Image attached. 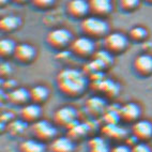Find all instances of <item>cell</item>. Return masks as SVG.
Here are the masks:
<instances>
[{
    "label": "cell",
    "mask_w": 152,
    "mask_h": 152,
    "mask_svg": "<svg viewBox=\"0 0 152 152\" xmlns=\"http://www.w3.org/2000/svg\"><path fill=\"white\" fill-rule=\"evenodd\" d=\"M20 25V18L15 15H7L0 20V27L3 31H12Z\"/></svg>",
    "instance_id": "cell-24"
},
{
    "label": "cell",
    "mask_w": 152,
    "mask_h": 152,
    "mask_svg": "<svg viewBox=\"0 0 152 152\" xmlns=\"http://www.w3.org/2000/svg\"><path fill=\"white\" fill-rule=\"evenodd\" d=\"M103 117L105 119L106 124H118L120 118V108L118 110L114 109H106L103 113Z\"/></svg>",
    "instance_id": "cell-28"
},
{
    "label": "cell",
    "mask_w": 152,
    "mask_h": 152,
    "mask_svg": "<svg viewBox=\"0 0 152 152\" xmlns=\"http://www.w3.org/2000/svg\"><path fill=\"white\" fill-rule=\"evenodd\" d=\"M98 84L99 89L102 91V92L105 93L107 96H116V95L119 93V86L113 80H109V79H101L99 82H95Z\"/></svg>",
    "instance_id": "cell-20"
},
{
    "label": "cell",
    "mask_w": 152,
    "mask_h": 152,
    "mask_svg": "<svg viewBox=\"0 0 152 152\" xmlns=\"http://www.w3.org/2000/svg\"><path fill=\"white\" fill-rule=\"evenodd\" d=\"M89 11V2L86 0H71L68 3V12L74 17H82Z\"/></svg>",
    "instance_id": "cell-15"
},
{
    "label": "cell",
    "mask_w": 152,
    "mask_h": 152,
    "mask_svg": "<svg viewBox=\"0 0 152 152\" xmlns=\"http://www.w3.org/2000/svg\"><path fill=\"white\" fill-rule=\"evenodd\" d=\"M54 121L59 126L70 128L75 122H77V111L71 106L60 107L54 114Z\"/></svg>",
    "instance_id": "cell-4"
},
{
    "label": "cell",
    "mask_w": 152,
    "mask_h": 152,
    "mask_svg": "<svg viewBox=\"0 0 152 152\" xmlns=\"http://www.w3.org/2000/svg\"><path fill=\"white\" fill-rule=\"evenodd\" d=\"M104 135L115 140H120L128 136V133L124 128L120 126L119 124H106L103 129Z\"/></svg>",
    "instance_id": "cell-17"
},
{
    "label": "cell",
    "mask_w": 152,
    "mask_h": 152,
    "mask_svg": "<svg viewBox=\"0 0 152 152\" xmlns=\"http://www.w3.org/2000/svg\"><path fill=\"white\" fill-rule=\"evenodd\" d=\"M31 131L35 138L43 142H50L57 137V129L47 120H38L33 122Z\"/></svg>",
    "instance_id": "cell-2"
},
{
    "label": "cell",
    "mask_w": 152,
    "mask_h": 152,
    "mask_svg": "<svg viewBox=\"0 0 152 152\" xmlns=\"http://www.w3.org/2000/svg\"><path fill=\"white\" fill-rule=\"evenodd\" d=\"M89 10L96 15H105L111 10L110 0H88Z\"/></svg>",
    "instance_id": "cell-16"
},
{
    "label": "cell",
    "mask_w": 152,
    "mask_h": 152,
    "mask_svg": "<svg viewBox=\"0 0 152 152\" xmlns=\"http://www.w3.org/2000/svg\"><path fill=\"white\" fill-rule=\"evenodd\" d=\"M82 29L85 34H87L88 37L100 38L107 33L108 26L103 19L95 16H90L82 22Z\"/></svg>",
    "instance_id": "cell-3"
},
{
    "label": "cell",
    "mask_w": 152,
    "mask_h": 152,
    "mask_svg": "<svg viewBox=\"0 0 152 152\" xmlns=\"http://www.w3.org/2000/svg\"><path fill=\"white\" fill-rule=\"evenodd\" d=\"M71 40H72V34L70 31L62 28H58V29L52 30L50 32H48L46 38L47 43L54 48H63L68 44H71Z\"/></svg>",
    "instance_id": "cell-5"
},
{
    "label": "cell",
    "mask_w": 152,
    "mask_h": 152,
    "mask_svg": "<svg viewBox=\"0 0 152 152\" xmlns=\"http://www.w3.org/2000/svg\"><path fill=\"white\" fill-rule=\"evenodd\" d=\"M0 2H1V4H4V3L8 2V0H0Z\"/></svg>",
    "instance_id": "cell-36"
},
{
    "label": "cell",
    "mask_w": 152,
    "mask_h": 152,
    "mask_svg": "<svg viewBox=\"0 0 152 152\" xmlns=\"http://www.w3.org/2000/svg\"><path fill=\"white\" fill-rule=\"evenodd\" d=\"M93 60L102 69L106 68V66H109L113 63L111 53H109L108 50H100V52H96L94 54V56H93Z\"/></svg>",
    "instance_id": "cell-25"
},
{
    "label": "cell",
    "mask_w": 152,
    "mask_h": 152,
    "mask_svg": "<svg viewBox=\"0 0 152 152\" xmlns=\"http://www.w3.org/2000/svg\"><path fill=\"white\" fill-rule=\"evenodd\" d=\"M31 1L38 8H47L54 2V0H31Z\"/></svg>",
    "instance_id": "cell-32"
},
{
    "label": "cell",
    "mask_w": 152,
    "mask_h": 152,
    "mask_svg": "<svg viewBox=\"0 0 152 152\" xmlns=\"http://www.w3.org/2000/svg\"><path fill=\"white\" fill-rule=\"evenodd\" d=\"M131 152H152V150L146 142L139 141V142L134 145L133 147H131Z\"/></svg>",
    "instance_id": "cell-30"
},
{
    "label": "cell",
    "mask_w": 152,
    "mask_h": 152,
    "mask_svg": "<svg viewBox=\"0 0 152 152\" xmlns=\"http://www.w3.org/2000/svg\"><path fill=\"white\" fill-rule=\"evenodd\" d=\"M11 72H12L11 65L9 64V63H6V62L1 63V66H0V73H1V75L8 76Z\"/></svg>",
    "instance_id": "cell-34"
},
{
    "label": "cell",
    "mask_w": 152,
    "mask_h": 152,
    "mask_svg": "<svg viewBox=\"0 0 152 152\" xmlns=\"http://www.w3.org/2000/svg\"><path fill=\"white\" fill-rule=\"evenodd\" d=\"M128 44V40L122 33L119 32H113L109 33L105 37L104 39V45H105L106 50H108L109 53H121L124 50Z\"/></svg>",
    "instance_id": "cell-7"
},
{
    "label": "cell",
    "mask_w": 152,
    "mask_h": 152,
    "mask_svg": "<svg viewBox=\"0 0 152 152\" xmlns=\"http://www.w3.org/2000/svg\"><path fill=\"white\" fill-rule=\"evenodd\" d=\"M88 149L89 152H110L111 150L107 141L100 136L90 139L88 142Z\"/></svg>",
    "instance_id": "cell-22"
},
{
    "label": "cell",
    "mask_w": 152,
    "mask_h": 152,
    "mask_svg": "<svg viewBox=\"0 0 152 152\" xmlns=\"http://www.w3.org/2000/svg\"><path fill=\"white\" fill-rule=\"evenodd\" d=\"M14 1L17 3H24L25 1H27V0H14Z\"/></svg>",
    "instance_id": "cell-35"
},
{
    "label": "cell",
    "mask_w": 152,
    "mask_h": 152,
    "mask_svg": "<svg viewBox=\"0 0 152 152\" xmlns=\"http://www.w3.org/2000/svg\"><path fill=\"white\" fill-rule=\"evenodd\" d=\"M147 35V31L145 28L142 27H134L130 30V37L135 41H140L142 39L146 38Z\"/></svg>",
    "instance_id": "cell-29"
},
{
    "label": "cell",
    "mask_w": 152,
    "mask_h": 152,
    "mask_svg": "<svg viewBox=\"0 0 152 152\" xmlns=\"http://www.w3.org/2000/svg\"><path fill=\"white\" fill-rule=\"evenodd\" d=\"M15 43L10 39H2L0 42V54L2 57H8L10 55L14 54L15 50Z\"/></svg>",
    "instance_id": "cell-27"
},
{
    "label": "cell",
    "mask_w": 152,
    "mask_h": 152,
    "mask_svg": "<svg viewBox=\"0 0 152 152\" xmlns=\"http://www.w3.org/2000/svg\"><path fill=\"white\" fill-rule=\"evenodd\" d=\"M29 94L31 102L35 104H41L47 100L49 95V91L45 86L38 85V86H34L29 90Z\"/></svg>",
    "instance_id": "cell-18"
},
{
    "label": "cell",
    "mask_w": 152,
    "mask_h": 152,
    "mask_svg": "<svg viewBox=\"0 0 152 152\" xmlns=\"http://www.w3.org/2000/svg\"><path fill=\"white\" fill-rule=\"evenodd\" d=\"M110 152H131V147L129 145H117L111 148Z\"/></svg>",
    "instance_id": "cell-33"
},
{
    "label": "cell",
    "mask_w": 152,
    "mask_h": 152,
    "mask_svg": "<svg viewBox=\"0 0 152 152\" xmlns=\"http://www.w3.org/2000/svg\"><path fill=\"white\" fill-rule=\"evenodd\" d=\"M8 100L14 105H26V103L30 100L29 91L25 88H15L9 91Z\"/></svg>",
    "instance_id": "cell-14"
},
{
    "label": "cell",
    "mask_w": 152,
    "mask_h": 152,
    "mask_svg": "<svg viewBox=\"0 0 152 152\" xmlns=\"http://www.w3.org/2000/svg\"><path fill=\"white\" fill-rule=\"evenodd\" d=\"M28 128V122L25 120H12L8 124V131L12 136H20L26 132Z\"/></svg>",
    "instance_id": "cell-23"
},
{
    "label": "cell",
    "mask_w": 152,
    "mask_h": 152,
    "mask_svg": "<svg viewBox=\"0 0 152 152\" xmlns=\"http://www.w3.org/2000/svg\"><path fill=\"white\" fill-rule=\"evenodd\" d=\"M40 116H41V108L39 104H35L33 102L24 105L20 110V117L26 122H35L39 120Z\"/></svg>",
    "instance_id": "cell-13"
},
{
    "label": "cell",
    "mask_w": 152,
    "mask_h": 152,
    "mask_svg": "<svg viewBox=\"0 0 152 152\" xmlns=\"http://www.w3.org/2000/svg\"><path fill=\"white\" fill-rule=\"evenodd\" d=\"M139 3V0H120V6L124 10H133Z\"/></svg>",
    "instance_id": "cell-31"
},
{
    "label": "cell",
    "mask_w": 152,
    "mask_h": 152,
    "mask_svg": "<svg viewBox=\"0 0 152 152\" xmlns=\"http://www.w3.org/2000/svg\"><path fill=\"white\" fill-rule=\"evenodd\" d=\"M86 108L88 109L90 114L100 115L105 111V101L99 96L90 98L86 102Z\"/></svg>",
    "instance_id": "cell-21"
},
{
    "label": "cell",
    "mask_w": 152,
    "mask_h": 152,
    "mask_svg": "<svg viewBox=\"0 0 152 152\" xmlns=\"http://www.w3.org/2000/svg\"><path fill=\"white\" fill-rule=\"evenodd\" d=\"M140 107L136 103H126L120 107V118L125 122H136L139 120Z\"/></svg>",
    "instance_id": "cell-11"
},
{
    "label": "cell",
    "mask_w": 152,
    "mask_h": 152,
    "mask_svg": "<svg viewBox=\"0 0 152 152\" xmlns=\"http://www.w3.org/2000/svg\"><path fill=\"white\" fill-rule=\"evenodd\" d=\"M88 132L87 125L82 124V123L75 122L73 125H71L69 128V136L73 139H80L83 138L86 133Z\"/></svg>",
    "instance_id": "cell-26"
},
{
    "label": "cell",
    "mask_w": 152,
    "mask_h": 152,
    "mask_svg": "<svg viewBox=\"0 0 152 152\" xmlns=\"http://www.w3.org/2000/svg\"><path fill=\"white\" fill-rule=\"evenodd\" d=\"M134 69L139 75H150L152 73V57L147 54L137 56L134 60Z\"/></svg>",
    "instance_id": "cell-12"
},
{
    "label": "cell",
    "mask_w": 152,
    "mask_h": 152,
    "mask_svg": "<svg viewBox=\"0 0 152 152\" xmlns=\"http://www.w3.org/2000/svg\"><path fill=\"white\" fill-rule=\"evenodd\" d=\"M13 55L17 61H19V62L22 63H28L34 59L35 49L30 44L22 43L16 45Z\"/></svg>",
    "instance_id": "cell-10"
},
{
    "label": "cell",
    "mask_w": 152,
    "mask_h": 152,
    "mask_svg": "<svg viewBox=\"0 0 152 152\" xmlns=\"http://www.w3.org/2000/svg\"><path fill=\"white\" fill-rule=\"evenodd\" d=\"M56 80L60 92L71 98H75L82 94L88 84L87 77L84 72L72 68H66L60 71Z\"/></svg>",
    "instance_id": "cell-1"
},
{
    "label": "cell",
    "mask_w": 152,
    "mask_h": 152,
    "mask_svg": "<svg viewBox=\"0 0 152 152\" xmlns=\"http://www.w3.org/2000/svg\"><path fill=\"white\" fill-rule=\"evenodd\" d=\"M45 145L39 139H26L19 145V152H45Z\"/></svg>",
    "instance_id": "cell-19"
},
{
    "label": "cell",
    "mask_w": 152,
    "mask_h": 152,
    "mask_svg": "<svg viewBox=\"0 0 152 152\" xmlns=\"http://www.w3.org/2000/svg\"><path fill=\"white\" fill-rule=\"evenodd\" d=\"M71 49L79 57H87L94 52V45L89 37H79L71 42Z\"/></svg>",
    "instance_id": "cell-6"
},
{
    "label": "cell",
    "mask_w": 152,
    "mask_h": 152,
    "mask_svg": "<svg viewBox=\"0 0 152 152\" xmlns=\"http://www.w3.org/2000/svg\"><path fill=\"white\" fill-rule=\"evenodd\" d=\"M48 148L50 152H74L75 144L70 136H60L49 142Z\"/></svg>",
    "instance_id": "cell-9"
},
{
    "label": "cell",
    "mask_w": 152,
    "mask_h": 152,
    "mask_svg": "<svg viewBox=\"0 0 152 152\" xmlns=\"http://www.w3.org/2000/svg\"><path fill=\"white\" fill-rule=\"evenodd\" d=\"M132 135L138 141H147L152 138V123L148 120H137L132 125Z\"/></svg>",
    "instance_id": "cell-8"
},
{
    "label": "cell",
    "mask_w": 152,
    "mask_h": 152,
    "mask_svg": "<svg viewBox=\"0 0 152 152\" xmlns=\"http://www.w3.org/2000/svg\"><path fill=\"white\" fill-rule=\"evenodd\" d=\"M147 1H148V2H152V0H147Z\"/></svg>",
    "instance_id": "cell-37"
}]
</instances>
